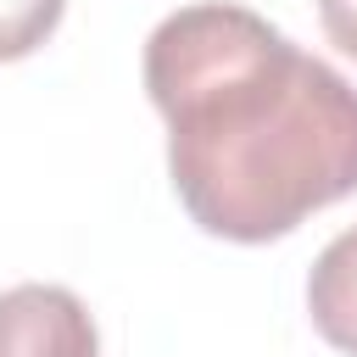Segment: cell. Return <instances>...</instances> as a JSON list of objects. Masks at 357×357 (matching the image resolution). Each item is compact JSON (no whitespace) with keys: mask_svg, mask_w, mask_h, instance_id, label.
<instances>
[{"mask_svg":"<svg viewBox=\"0 0 357 357\" xmlns=\"http://www.w3.org/2000/svg\"><path fill=\"white\" fill-rule=\"evenodd\" d=\"M145 95L195 229L262 245L357 190V89L245 6H184L145 39Z\"/></svg>","mask_w":357,"mask_h":357,"instance_id":"cell-1","label":"cell"},{"mask_svg":"<svg viewBox=\"0 0 357 357\" xmlns=\"http://www.w3.org/2000/svg\"><path fill=\"white\" fill-rule=\"evenodd\" d=\"M0 357H100V335L67 284H11L0 296Z\"/></svg>","mask_w":357,"mask_h":357,"instance_id":"cell-2","label":"cell"},{"mask_svg":"<svg viewBox=\"0 0 357 357\" xmlns=\"http://www.w3.org/2000/svg\"><path fill=\"white\" fill-rule=\"evenodd\" d=\"M307 312H312V329L335 351L357 357V223L340 229L318 251L307 273Z\"/></svg>","mask_w":357,"mask_h":357,"instance_id":"cell-3","label":"cell"},{"mask_svg":"<svg viewBox=\"0 0 357 357\" xmlns=\"http://www.w3.org/2000/svg\"><path fill=\"white\" fill-rule=\"evenodd\" d=\"M61 11H67V0H0V61L33 56L56 33Z\"/></svg>","mask_w":357,"mask_h":357,"instance_id":"cell-4","label":"cell"},{"mask_svg":"<svg viewBox=\"0 0 357 357\" xmlns=\"http://www.w3.org/2000/svg\"><path fill=\"white\" fill-rule=\"evenodd\" d=\"M318 22L340 56L357 61V0H318Z\"/></svg>","mask_w":357,"mask_h":357,"instance_id":"cell-5","label":"cell"}]
</instances>
